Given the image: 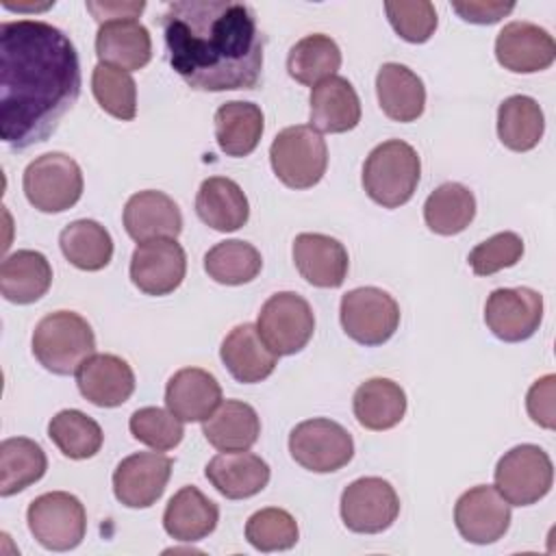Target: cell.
<instances>
[{
  "label": "cell",
  "mask_w": 556,
  "mask_h": 556,
  "mask_svg": "<svg viewBox=\"0 0 556 556\" xmlns=\"http://www.w3.org/2000/svg\"><path fill=\"white\" fill-rule=\"evenodd\" d=\"M80 93L70 37L41 20L0 24V137L13 150L46 141Z\"/></svg>",
  "instance_id": "6da1fadb"
},
{
  "label": "cell",
  "mask_w": 556,
  "mask_h": 556,
  "mask_svg": "<svg viewBox=\"0 0 556 556\" xmlns=\"http://www.w3.org/2000/svg\"><path fill=\"white\" fill-rule=\"evenodd\" d=\"M167 61L195 91L254 89L265 37L254 11L232 0H176L161 15Z\"/></svg>",
  "instance_id": "7a4b0ae2"
},
{
  "label": "cell",
  "mask_w": 556,
  "mask_h": 556,
  "mask_svg": "<svg viewBox=\"0 0 556 556\" xmlns=\"http://www.w3.org/2000/svg\"><path fill=\"white\" fill-rule=\"evenodd\" d=\"M419 176L421 161L417 150L402 139H389L367 154L361 180L376 204L397 208L413 198Z\"/></svg>",
  "instance_id": "3957f363"
},
{
  "label": "cell",
  "mask_w": 556,
  "mask_h": 556,
  "mask_svg": "<svg viewBox=\"0 0 556 556\" xmlns=\"http://www.w3.org/2000/svg\"><path fill=\"white\" fill-rule=\"evenodd\" d=\"M93 352V330L89 321L74 311L48 313L33 330L35 358L56 376L76 374Z\"/></svg>",
  "instance_id": "277c9868"
},
{
  "label": "cell",
  "mask_w": 556,
  "mask_h": 556,
  "mask_svg": "<svg viewBox=\"0 0 556 556\" xmlns=\"http://www.w3.org/2000/svg\"><path fill=\"white\" fill-rule=\"evenodd\" d=\"M269 163L282 185L291 189H308L326 174L328 148L315 128L306 124L289 126L274 137L269 146Z\"/></svg>",
  "instance_id": "5b68a950"
},
{
  "label": "cell",
  "mask_w": 556,
  "mask_h": 556,
  "mask_svg": "<svg viewBox=\"0 0 556 556\" xmlns=\"http://www.w3.org/2000/svg\"><path fill=\"white\" fill-rule=\"evenodd\" d=\"M22 187L37 211L63 213L83 195V172L70 154L46 152L26 165Z\"/></svg>",
  "instance_id": "8992f818"
},
{
  "label": "cell",
  "mask_w": 556,
  "mask_h": 556,
  "mask_svg": "<svg viewBox=\"0 0 556 556\" xmlns=\"http://www.w3.org/2000/svg\"><path fill=\"white\" fill-rule=\"evenodd\" d=\"M30 534L52 552H67L80 545L87 532V513L80 500L67 491L37 495L26 510Z\"/></svg>",
  "instance_id": "52a82bcc"
},
{
  "label": "cell",
  "mask_w": 556,
  "mask_h": 556,
  "mask_svg": "<svg viewBox=\"0 0 556 556\" xmlns=\"http://www.w3.org/2000/svg\"><path fill=\"white\" fill-rule=\"evenodd\" d=\"M495 489L513 506H530L543 500L554 482L549 454L532 443L508 450L495 465Z\"/></svg>",
  "instance_id": "ba28073f"
},
{
  "label": "cell",
  "mask_w": 556,
  "mask_h": 556,
  "mask_svg": "<svg viewBox=\"0 0 556 556\" xmlns=\"http://www.w3.org/2000/svg\"><path fill=\"white\" fill-rule=\"evenodd\" d=\"M256 330L276 356H289L304 350L311 341L315 332V315L302 295L278 291L261 306Z\"/></svg>",
  "instance_id": "9c48e42d"
},
{
  "label": "cell",
  "mask_w": 556,
  "mask_h": 556,
  "mask_svg": "<svg viewBox=\"0 0 556 556\" xmlns=\"http://www.w3.org/2000/svg\"><path fill=\"white\" fill-rule=\"evenodd\" d=\"M339 317L343 332L356 343L382 345L400 326V306L378 287H358L341 298Z\"/></svg>",
  "instance_id": "30bf717a"
},
{
  "label": "cell",
  "mask_w": 556,
  "mask_h": 556,
  "mask_svg": "<svg viewBox=\"0 0 556 556\" xmlns=\"http://www.w3.org/2000/svg\"><path fill=\"white\" fill-rule=\"evenodd\" d=\"M291 458L315 473H332L354 456L352 434L337 421L315 417L300 421L289 434Z\"/></svg>",
  "instance_id": "8fae6325"
},
{
  "label": "cell",
  "mask_w": 556,
  "mask_h": 556,
  "mask_svg": "<svg viewBox=\"0 0 556 556\" xmlns=\"http://www.w3.org/2000/svg\"><path fill=\"white\" fill-rule=\"evenodd\" d=\"M397 515L400 497L384 478H358L341 493V519L352 532L378 534L391 528Z\"/></svg>",
  "instance_id": "7c38bea8"
},
{
  "label": "cell",
  "mask_w": 556,
  "mask_h": 556,
  "mask_svg": "<svg viewBox=\"0 0 556 556\" xmlns=\"http://www.w3.org/2000/svg\"><path fill=\"white\" fill-rule=\"evenodd\" d=\"M543 321V295L530 287L495 289L484 304L486 328L506 343L530 339Z\"/></svg>",
  "instance_id": "4fadbf2b"
},
{
  "label": "cell",
  "mask_w": 556,
  "mask_h": 556,
  "mask_svg": "<svg viewBox=\"0 0 556 556\" xmlns=\"http://www.w3.org/2000/svg\"><path fill=\"white\" fill-rule=\"evenodd\" d=\"M454 523L460 536L469 543H495L510 526V504L495 486L478 484L456 500Z\"/></svg>",
  "instance_id": "5bb4252c"
},
{
  "label": "cell",
  "mask_w": 556,
  "mask_h": 556,
  "mask_svg": "<svg viewBox=\"0 0 556 556\" xmlns=\"http://www.w3.org/2000/svg\"><path fill=\"white\" fill-rule=\"evenodd\" d=\"M174 460L165 454L137 452L126 456L113 471V493L128 508H148L165 491Z\"/></svg>",
  "instance_id": "9a60e30c"
},
{
  "label": "cell",
  "mask_w": 556,
  "mask_h": 556,
  "mask_svg": "<svg viewBox=\"0 0 556 556\" xmlns=\"http://www.w3.org/2000/svg\"><path fill=\"white\" fill-rule=\"evenodd\" d=\"M187 274V256L176 239L143 241L130 256V280L146 295L176 291Z\"/></svg>",
  "instance_id": "2e32d148"
},
{
  "label": "cell",
  "mask_w": 556,
  "mask_h": 556,
  "mask_svg": "<svg viewBox=\"0 0 556 556\" xmlns=\"http://www.w3.org/2000/svg\"><path fill=\"white\" fill-rule=\"evenodd\" d=\"M495 59L515 74L543 72L556 59V41L539 24L508 22L495 37Z\"/></svg>",
  "instance_id": "e0dca14e"
},
{
  "label": "cell",
  "mask_w": 556,
  "mask_h": 556,
  "mask_svg": "<svg viewBox=\"0 0 556 556\" xmlns=\"http://www.w3.org/2000/svg\"><path fill=\"white\" fill-rule=\"evenodd\" d=\"M291 254L300 276L313 287L337 289L348 276V250L339 239L330 235L300 232L293 239Z\"/></svg>",
  "instance_id": "ac0fdd59"
},
{
  "label": "cell",
  "mask_w": 556,
  "mask_h": 556,
  "mask_svg": "<svg viewBox=\"0 0 556 556\" xmlns=\"http://www.w3.org/2000/svg\"><path fill=\"white\" fill-rule=\"evenodd\" d=\"M76 384L80 395L93 406L115 408L132 395L135 371L115 354H91L78 367Z\"/></svg>",
  "instance_id": "d6986e66"
},
{
  "label": "cell",
  "mask_w": 556,
  "mask_h": 556,
  "mask_svg": "<svg viewBox=\"0 0 556 556\" xmlns=\"http://www.w3.org/2000/svg\"><path fill=\"white\" fill-rule=\"evenodd\" d=\"M124 228L137 243L154 239H176L182 230L178 204L163 191L146 189L132 193L124 206Z\"/></svg>",
  "instance_id": "ffe728a7"
},
{
  "label": "cell",
  "mask_w": 556,
  "mask_h": 556,
  "mask_svg": "<svg viewBox=\"0 0 556 556\" xmlns=\"http://www.w3.org/2000/svg\"><path fill=\"white\" fill-rule=\"evenodd\" d=\"M96 54L104 65L135 72L150 63L152 39L139 20H111L96 33Z\"/></svg>",
  "instance_id": "44dd1931"
},
{
  "label": "cell",
  "mask_w": 556,
  "mask_h": 556,
  "mask_svg": "<svg viewBox=\"0 0 556 556\" xmlns=\"http://www.w3.org/2000/svg\"><path fill=\"white\" fill-rule=\"evenodd\" d=\"M222 404L217 378L200 367L178 369L165 387V406L180 421H204Z\"/></svg>",
  "instance_id": "7402d4cb"
},
{
  "label": "cell",
  "mask_w": 556,
  "mask_h": 556,
  "mask_svg": "<svg viewBox=\"0 0 556 556\" xmlns=\"http://www.w3.org/2000/svg\"><path fill=\"white\" fill-rule=\"evenodd\" d=\"M208 482L228 500H245L261 493L269 482V465L243 450L213 456L204 469Z\"/></svg>",
  "instance_id": "603a6c76"
},
{
  "label": "cell",
  "mask_w": 556,
  "mask_h": 556,
  "mask_svg": "<svg viewBox=\"0 0 556 556\" xmlns=\"http://www.w3.org/2000/svg\"><path fill=\"white\" fill-rule=\"evenodd\" d=\"M219 356L230 376L243 384L269 378L278 363V356L265 345L254 324L235 326L222 341Z\"/></svg>",
  "instance_id": "cb8c5ba5"
},
{
  "label": "cell",
  "mask_w": 556,
  "mask_h": 556,
  "mask_svg": "<svg viewBox=\"0 0 556 556\" xmlns=\"http://www.w3.org/2000/svg\"><path fill=\"white\" fill-rule=\"evenodd\" d=\"M311 128L317 132H348L361 122V100L352 83L330 76L311 89Z\"/></svg>",
  "instance_id": "d4e9b609"
},
{
  "label": "cell",
  "mask_w": 556,
  "mask_h": 556,
  "mask_svg": "<svg viewBox=\"0 0 556 556\" xmlns=\"http://www.w3.org/2000/svg\"><path fill=\"white\" fill-rule=\"evenodd\" d=\"M219 521V508L198 486H182L172 495L163 513L165 532L182 543H195L208 536Z\"/></svg>",
  "instance_id": "484cf974"
},
{
  "label": "cell",
  "mask_w": 556,
  "mask_h": 556,
  "mask_svg": "<svg viewBox=\"0 0 556 556\" xmlns=\"http://www.w3.org/2000/svg\"><path fill=\"white\" fill-rule=\"evenodd\" d=\"M198 217L217 232H232L245 226L250 217V204L243 189L226 178L211 176L202 180L195 195Z\"/></svg>",
  "instance_id": "4316f807"
},
{
  "label": "cell",
  "mask_w": 556,
  "mask_h": 556,
  "mask_svg": "<svg viewBox=\"0 0 556 556\" xmlns=\"http://www.w3.org/2000/svg\"><path fill=\"white\" fill-rule=\"evenodd\" d=\"M380 109L395 122H415L426 109L424 80L402 63H384L376 74Z\"/></svg>",
  "instance_id": "83f0119b"
},
{
  "label": "cell",
  "mask_w": 556,
  "mask_h": 556,
  "mask_svg": "<svg viewBox=\"0 0 556 556\" xmlns=\"http://www.w3.org/2000/svg\"><path fill=\"white\" fill-rule=\"evenodd\" d=\"M202 434L219 452H243L258 441L261 419L250 404L226 400L202 421Z\"/></svg>",
  "instance_id": "f1b7e54d"
},
{
  "label": "cell",
  "mask_w": 556,
  "mask_h": 556,
  "mask_svg": "<svg viewBox=\"0 0 556 556\" xmlns=\"http://www.w3.org/2000/svg\"><path fill=\"white\" fill-rule=\"evenodd\" d=\"M52 285L50 261L37 250H17L0 265V293L13 304H33Z\"/></svg>",
  "instance_id": "f546056e"
},
{
  "label": "cell",
  "mask_w": 556,
  "mask_h": 556,
  "mask_svg": "<svg viewBox=\"0 0 556 556\" xmlns=\"http://www.w3.org/2000/svg\"><path fill=\"white\" fill-rule=\"evenodd\" d=\"M215 139L224 154L248 156L256 150L265 117L258 104L230 100L215 111Z\"/></svg>",
  "instance_id": "4dcf8cb0"
},
{
  "label": "cell",
  "mask_w": 556,
  "mask_h": 556,
  "mask_svg": "<svg viewBox=\"0 0 556 556\" xmlns=\"http://www.w3.org/2000/svg\"><path fill=\"white\" fill-rule=\"evenodd\" d=\"M352 410L363 428L389 430L404 419L406 393L389 378H369L354 391Z\"/></svg>",
  "instance_id": "1f68e13d"
},
{
  "label": "cell",
  "mask_w": 556,
  "mask_h": 556,
  "mask_svg": "<svg viewBox=\"0 0 556 556\" xmlns=\"http://www.w3.org/2000/svg\"><path fill=\"white\" fill-rule=\"evenodd\" d=\"M48 458L41 445L26 437H11L0 443V495H15L43 478Z\"/></svg>",
  "instance_id": "d6a6232c"
},
{
  "label": "cell",
  "mask_w": 556,
  "mask_h": 556,
  "mask_svg": "<svg viewBox=\"0 0 556 556\" xmlns=\"http://www.w3.org/2000/svg\"><path fill=\"white\" fill-rule=\"evenodd\" d=\"M545 117L539 102L530 96H510L497 109V137L513 152H528L539 146Z\"/></svg>",
  "instance_id": "836d02e7"
},
{
  "label": "cell",
  "mask_w": 556,
  "mask_h": 556,
  "mask_svg": "<svg viewBox=\"0 0 556 556\" xmlns=\"http://www.w3.org/2000/svg\"><path fill=\"white\" fill-rule=\"evenodd\" d=\"M59 245L63 256L83 271H100L113 258V239L96 219L70 222L59 235Z\"/></svg>",
  "instance_id": "e575fe53"
},
{
  "label": "cell",
  "mask_w": 556,
  "mask_h": 556,
  "mask_svg": "<svg viewBox=\"0 0 556 556\" xmlns=\"http://www.w3.org/2000/svg\"><path fill=\"white\" fill-rule=\"evenodd\" d=\"M341 67V50L337 41L324 33H313L295 41L287 56L289 76L300 83L315 87L317 83L337 76Z\"/></svg>",
  "instance_id": "d590c367"
},
{
  "label": "cell",
  "mask_w": 556,
  "mask_h": 556,
  "mask_svg": "<svg viewBox=\"0 0 556 556\" xmlns=\"http://www.w3.org/2000/svg\"><path fill=\"white\" fill-rule=\"evenodd\" d=\"M476 217V198L460 182L439 185L424 202L426 226L443 237L463 232Z\"/></svg>",
  "instance_id": "8d00e7d4"
},
{
  "label": "cell",
  "mask_w": 556,
  "mask_h": 556,
  "mask_svg": "<svg viewBox=\"0 0 556 556\" xmlns=\"http://www.w3.org/2000/svg\"><path fill=\"white\" fill-rule=\"evenodd\" d=\"M48 437L72 460H85L100 452L104 434L96 419L76 408L59 410L48 424Z\"/></svg>",
  "instance_id": "74e56055"
},
{
  "label": "cell",
  "mask_w": 556,
  "mask_h": 556,
  "mask_svg": "<svg viewBox=\"0 0 556 556\" xmlns=\"http://www.w3.org/2000/svg\"><path fill=\"white\" fill-rule=\"evenodd\" d=\"M263 267L261 252L241 239H226L215 243L204 254V271L219 285H245L252 282Z\"/></svg>",
  "instance_id": "f35d334b"
},
{
  "label": "cell",
  "mask_w": 556,
  "mask_h": 556,
  "mask_svg": "<svg viewBox=\"0 0 556 556\" xmlns=\"http://www.w3.org/2000/svg\"><path fill=\"white\" fill-rule=\"evenodd\" d=\"M91 91L98 104L113 117L130 122L137 115V85L130 72L98 63L91 72Z\"/></svg>",
  "instance_id": "ab89813d"
},
{
  "label": "cell",
  "mask_w": 556,
  "mask_h": 556,
  "mask_svg": "<svg viewBox=\"0 0 556 556\" xmlns=\"http://www.w3.org/2000/svg\"><path fill=\"white\" fill-rule=\"evenodd\" d=\"M245 539L258 552H282L298 543L300 530L291 513L269 506L250 515L245 523Z\"/></svg>",
  "instance_id": "60d3db41"
},
{
  "label": "cell",
  "mask_w": 556,
  "mask_h": 556,
  "mask_svg": "<svg viewBox=\"0 0 556 556\" xmlns=\"http://www.w3.org/2000/svg\"><path fill=\"white\" fill-rule=\"evenodd\" d=\"M128 428H130V434L139 443H143L156 452L174 450L185 437L182 421L174 413L159 408V406L137 408L130 415Z\"/></svg>",
  "instance_id": "b9f144b4"
},
{
  "label": "cell",
  "mask_w": 556,
  "mask_h": 556,
  "mask_svg": "<svg viewBox=\"0 0 556 556\" xmlns=\"http://www.w3.org/2000/svg\"><path fill=\"white\" fill-rule=\"evenodd\" d=\"M384 13L393 30L408 43L428 41L439 24L434 4L428 0L417 2H384Z\"/></svg>",
  "instance_id": "7bdbcfd3"
},
{
  "label": "cell",
  "mask_w": 556,
  "mask_h": 556,
  "mask_svg": "<svg viewBox=\"0 0 556 556\" xmlns=\"http://www.w3.org/2000/svg\"><path fill=\"white\" fill-rule=\"evenodd\" d=\"M521 254H523L521 237L517 232L504 230V232H497V235L489 237L486 241L478 243L469 252L467 261L476 276H491L500 269L517 265Z\"/></svg>",
  "instance_id": "ee69618b"
},
{
  "label": "cell",
  "mask_w": 556,
  "mask_h": 556,
  "mask_svg": "<svg viewBox=\"0 0 556 556\" xmlns=\"http://www.w3.org/2000/svg\"><path fill=\"white\" fill-rule=\"evenodd\" d=\"M554 397H556V376L554 374L539 378L526 395V408H528L530 419L547 430L556 428Z\"/></svg>",
  "instance_id": "f6af8a7d"
},
{
  "label": "cell",
  "mask_w": 556,
  "mask_h": 556,
  "mask_svg": "<svg viewBox=\"0 0 556 556\" xmlns=\"http://www.w3.org/2000/svg\"><path fill=\"white\" fill-rule=\"evenodd\" d=\"M452 9L471 24H495L515 9V2H452Z\"/></svg>",
  "instance_id": "bcb514c9"
},
{
  "label": "cell",
  "mask_w": 556,
  "mask_h": 556,
  "mask_svg": "<svg viewBox=\"0 0 556 556\" xmlns=\"http://www.w3.org/2000/svg\"><path fill=\"white\" fill-rule=\"evenodd\" d=\"M146 9V2H87V11L100 22L111 20H137L141 11Z\"/></svg>",
  "instance_id": "7dc6e473"
}]
</instances>
